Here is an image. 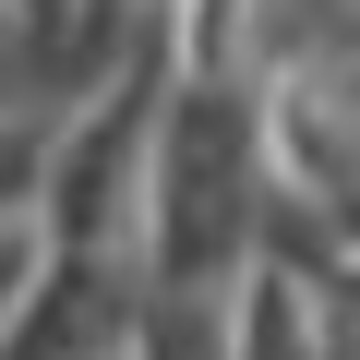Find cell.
Returning <instances> with one entry per match:
<instances>
[{"mask_svg":"<svg viewBox=\"0 0 360 360\" xmlns=\"http://www.w3.org/2000/svg\"><path fill=\"white\" fill-rule=\"evenodd\" d=\"M252 217H264L252 96L168 72L156 156H144V205H132V276H144L132 300H229V276L252 264Z\"/></svg>","mask_w":360,"mask_h":360,"instance_id":"6da1fadb","label":"cell"},{"mask_svg":"<svg viewBox=\"0 0 360 360\" xmlns=\"http://www.w3.org/2000/svg\"><path fill=\"white\" fill-rule=\"evenodd\" d=\"M0 13H13V0H0Z\"/></svg>","mask_w":360,"mask_h":360,"instance_id":"7a4b0ae2","label":"cell"}]
</instances>
